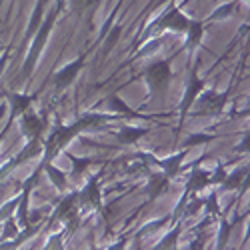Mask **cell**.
I'll return each mask as SVG.
<instances>
[{"label": "cell", "instance_id": "6da1fadb", "mask_svg": "<svg viewBox=\"0 0 250 250\" xmlns=\"http://www.w3.org/2000/svg\"><path fill=\"white\" fill-rule=\"evenodd\" d=\"M114 120V116H106V114H94V112H86V114H82L76 122H72L70 126H64L60 120H56V126L54 130L48 134V138H44L42 142V164L40 166H44L48 162H52L62 150H64V146L74 140L82 130L84 128H100L104 126L106 122Z\"/></svg>", "mask_w": 250, "mask_h": 250}, {"label": "cell", "instance_id": "7a4b0ae2", "mask_svg": "<svg viewBox=\"0 0 250 250\" xmlns=\"http://www.w3.org/2000/svg\"><path fill=\"white\" fill-rule=\"evenodd\" d=\"M62 8H64V0H56V6H54V8L48 12V16L42 20V24H40L38 30L34 32V38H30L32 44H30L28 56H26V60H24L22 76H20L22 80L30 78V74H32V70H34V66H36L40 54H42V50H44V46H46V40H48V36H50V30H52V26H54V22H56L58 14L62 12Z\"/></svg>", "mask_w": 250, "mask_h": 250}, {"label": "cell", "instance_id": "3957f363", "mask_svg": "<svg viewBox=\"0 0 250 250\" xmlns=\"http://www.w3.org/2000/svg\"><path fill=\"white\" fill-rule=\"evenodd\" d=\"M144 80L150 88L152 98H162L166 94L172 80V70H170V60H158L144 70Z\"/></svg>", "mask_w": 250, "mask_h": 250}, {"label": "cell", "instance_id": "277c9868", "mask_svg": "<svg viewBox=\"0 0 250 250\" xmlns=\"http://www.w3.org/2000/svg\"><path fill=\"white\" fill-rule=\"evenodd\" d=\"M228 96H230V88L224 90V92H216V90H204L196 96L194 104L190 112L198 114V116H214L220 114L228 102Z\"/></svg>", "mask_w": 250, "mask_h": 250}, {"label": "cell", "instance_id": "5b68a950", "mask_svg": "<svg viewBox=\"0 0 250 250\" xmlns=\"http://www.w3.org/2000/svg\"><path fill=\"white\" fill-rule=\"evenodd\" d=\"M62 220L70 230V234L78 228L80 224V214H78V192H70L66 196H62L56 204V210L52 214V222Z\"/></svg>", "mask_w": 250, "mask_h": 250}, {"label": "cell", "instance_id": "8992f818", "mask_svg": "<svg viewBox=\"0 0 250 250\" xmlns=\"http://www.w3.org/2000/svg\"><path fill=\"white\" fill-rule=\"evenodd\" d=\"M42 142H44L42 136H36V138L26 140V146L22 150H20L14 158H10L8 162H4L2 166H0V180H2L6 174H10L18 164H22V162H26V160H30V158H34V156H38L40 152H42Z\"/></svg>", "mask_w": 250, "mask_h": 250}, {"label": "cell", "instance_id": "52a82bcc", "mask_svg": "<svg viewBox=\"0 0 250 250\" xmlns=\"http://www.w3.org/2000/svg\"><path fill=\"white\" fill-rule=\"evenodd\" d=\"M188 24H190V18L184 16L182 10L172 4L160 18L154 20L152 28H154V30H176V32H186V30H188Z\"/></svg>", "mask_w": 250, "mask_h": 250}, {"label": "cell", "instance_id": "ba28073f", "mask_svg": "<svg viewBox=\"0 0 250 250\" xmlns=\"http://www.w3.org/2000/svg\"><path fill=\"white\" fill-rule=\"evenodd\" d=\"M202 88H204V80H202V78H198L196 70H192L190 80H188V86H186V90H184V94H182V100H180V106H178L180 126H182L184 118L188 116V112H190V108H192V104H194L196 96L202 92Z\"/></svg>", "mask_w": 250, "mask_h": 250}, {"label": "cell", "instance_id": "9c48e42d", "mask_svg": "<svg viewBox=\"0 0 250 250\" xmlns=\"http://www.w3.org/2000/svg\"><path fill=\"white\" fill-rule=\"evenodd\" d=\"M40 170H42V168H38L36 172H32L22 182V194H20V200H18V206H16V220H18V224L22 226V228H28L30 226V222H28V200H30L34 184H36V180L40 176Z\"/></svg>", "mask_w": 250, "mask_h": 250}, {"label": "cell", "instance_id": "30bf717a", "mask_svg": "<svg viewBox=\"0 0 250 250\" xmlns=\"http://www.w3.org/2000/svg\"><path fill=\"white\" fill-rule=\"evenodd\" d=\"M84 64H86V56H84V54H80L76 60L70 62V64L62 66V68L54 74V86H56V90H58V92L66 90V88L72 84V82L76 80L78 72L84 68Z\"/></svg>", "mask_w": 250, "mask_h": 250}, {"label": "cell", "instance_id": "8fae6325", "mask_svg": "<svg viewBox=\"0 0 250 250\" xmlns=\"http://www.w3.org/2000/svg\"><path fill=\"white\" fill-rule=\"evenodd\" d=\"M186 152H188V150L182 148V150H178L176 154L164 158V160H158V158H154V156H150V154H142V158L146 160V162H150V164H156L158 168L162 170V174H166L168 178H174V176L180 172V168H182V160L186 158Z\"/></svg>", "mask_w": 250, "mask_h": 250}, {"label": "cell", "instance_id": "7c38bea8", "mask_svg": "<svg viewBox=\"0 0 250 250\" xmlns=\"http://www.w3.org/2000/svg\"><path fill=\"white\" fill-rule=\"evenodd\" d=\"M4 98L8 100L10 104V118H8V124L4 126V130H10V124L22 114L26 112L32 102L36 100V96H30V94H18V92H10V90H4Z\"/></svg>", "mask_w": 250, "mask_h": 250}, {"label": "cell", "instance_id": "4fadbf2b", "mask_svg": "<svg viewBox=\"0 0 250 250\" xmlns=\"http://www.w3.org/2000/svg\"><path fill=\"white\" fill-rule=\"evenodd\" d=\"M78 204L82 208H92V210H100L102 208V192H100L98 176H92L84 188L78 192Z\"/></svg>", "mask_w": 250, "mask_h": 250}, {"label": "cell", "instance_id": "5bb4252c", "mask_svg": "<svg viewBox=\"0 0 250 250\" xmlns=\"http://www.w3.org/2000/svg\"><path fill=\"white\" fill-rule=\"evenodd\" d=\"M20 116H22L20 118V130H22L26 140L44 134V130H46V118L44 116H38V114L30 112V108L26 112H22Z\"/></svg>", "mask_w": 250, "mask_h": 250}, {"label": "cell", "instance_id": "9a60e30c", "mask_svg": "<svg viewBox=\"0 0 250 250\" xmlns=\"http://www.w3.org/2000/svg\"><path fill=\"white\" fill-rule=\"evenodd\" d=\"M206 186H210V172H206L202 168H198V166H194L192 168V174L188 178V182H186V192H194L198 194L200 190H204Z\"/></svg>", "mask_w": 250, "mask_h": 250}, {"label": "cell", "instance_id": "2e32d148", "mask_svg": "<svg viewBox=\"0 0 250 250\" xmlns=\"http://www.w3.org/2000/svg\"><path fill=\"white\" fill-rule=\"evenodd\" d=\"M202 34H204V22L202 20H190V24H188V30H186V42H184V48L188 50V52H194L200 44V40H202Z\"/></svg>", "mask_w": 250, "mask_h": 250}, {"label": "cell", "instance_id": "e0dca14e", "mask_svg": "<svg viewBox=\"0 0 250 250\" xmlns=\"http://www.w3.org/2000/svg\"><path fill=\"white\" fill-rule=\"evenodd\" d=\"M148 134V128H140V126H122L116 132V140L120 144H134L138 142L142 136Z\"/></svg>", "mask_w": 250, "mask_h": 250}, {"label": "cell", "instance_id": "ac0fdd59", "mask_svg": "<svg viewBox=\"0 0 250 250\" xmlns=\"http://www.w3.org/2000/svg\"><path fill=\"white\" fill-rule=\"evenodd\" d=\"M150 184L146 186V194L150 196V200H154V198H158L166 188H168V182H170V178L166 176V174H156V176H150Z\"/></svg>", "mask_w": 250, "mask_h": 250}, {"label": "cell", "instance_id": "d6986e66", "mask_svg": "<svg viewBox=\"0 0 250 250\" xmlns=\"http://www.w3.org/2000/svg\"><path fill=\"white\" fill-rule=\"evenodd\" d=\"M44 4L46 0H38L34 10H32V16H30V22H28V28H26V38L24 40H30L34 36V32L38 30V26L42 24V12H44Z\"/></svg>", "mask_w": 250, "mask_h": 250}, {"label": "cell", "instance_id": "ffe728a7", "mask_svg": "<svg viewBox=\"0 0 250 250\" xmlns=\"http://www.w3.org/2000/svg\"><path fill=\"white\" fill-rule=\"evenodd\" d=\"M108 104H110V108L114 110V112H118V114H124V116H132V118H144L146 120L148 116H144V114H138L136 110H132L126 102H124L120 96H116V94H112L110 98H108Z\"/></svg>", "mask_w": 250, "mask_h": 250}, {"label": "cell", "instance_id": "44dd1931", "mask_svg": "<svg viewBox=\"0 0 250 250\" xmlns=\"http://www.w3.org/2000/svg\"><path fill=\"white\" fill-rule=\"evenodd\" d=\"M244 176H248V168H246V166H242V168L234 170L232 174L226 172V176H224V180H222V188H224V190H234V188H238V186H242V182H246Z\"/></svg>", "mask_w": 250, "mask_h": 250}, {"label": "cell", "instance_id": "7402d4cb", "mask_svg": "<svg viewBox=\"0 0 250 250\" xmlns=\"http://www.w3.org/2000/svg\"><path fill=\"white\" fill-rule=\"evenodd\" d=\"M40 168H44V170H46L48 178L52 180V184L56 186V188H58L60 192H64V190H66V186H68L66 182H68V180H66V174H64V172L58 170L56 166H52L50 162H48V164H44V166H40Z\"/></svg>", "mask_w": 250, "mask_h": 250}, {"label": "cell", "instance_id": "603a6c76", "mask_svg": "<svg viewBox=\"0 0 250 250\" xmlns=\"http://www.w3.org/2000/svg\"><path fill=\"white\" fill-rule=\"evenodd\" d=\"M66 158L74 164V172H72V176H74V178H78L82 172H86V168L92 164V160H90V158H76V156H74V154H70V152H66Z\"/></svg>", "mask_w": 250, "mask_h": 250}, {"label": "cell", "instance_id": "cb8c5ba5", "mask_svg": "<svg viewBox=\"0 0 250 250\" xmlns=\"http://www.w3.org/2000/svg\"><path fill=\"white\" fill-rule=\"evenodd\" d=\"M178 236H180V224L178 226H174L172 228V230L168 232V234H166L154 248H174L176 246V240H178Z\"/></svg>", "mask_w": 250, "mask_h": 250}, {"label": "cell", "instance_id": "d4e9b609", "mask_svg": "<svg viewBox=\"0 0 250 250\" xmlns=\"http://www.w3.org/2000/svg\"><path fill=\"white\" fill-rule=\"evenodd\" d=\"M120 34H122V26L120 24H116V26H112V30H110V34L106 36V40H104V54H108L112 48H114V44L118 42V38H120Z\"/></svg>", "mask_w": 250, "mask_h": 250}, {"label": "cell", "instance_id": "484cf974", "mask_svg": "<svg viewBox=\"0 0 250 250\" xmlns=\"http://www.w3.org/2000/svg\"><path fill=\"white\" fill-rule=\"evenodd\" d=\"M18 200H20V196H16V198H12V200H8L6 204L0 206V222H4L6 218H10V216L14 214L16 206H18Z\"/></svg>", "mask_w": 250, "mask_h": 250}, {"label": "cell", "instance_id": "4316f807", "mask_svg": "<svg viewBox=\"0 0 250 250\" xmlns=\"http://www.w3.org/2000/svg\"><path fill=\"white\" fill-rule=\"evenodd\" d=\"M234 10H236V2H228V4L220 6L216 12H212L208 20H222V18H226V16H230Z\"/></svg>", "mask_w": 250, "mask_h": 250}, {"label": "cell", "instance_id": "83f0119b", "mask_svg": "<svg viewBox=\"0 0 250 250\" xmlns=\"http://www.w3.org/2000/svg\"><path fill=\"white\" fill-rule=\"evenodd\" d=\"M230 228H232V226H230V222L220 216V238H218V248H224V244H226L228 236H230Z\"/></svg>", "mask_w": 250, "mask_h": 250}, {"label": "cell", "instance_id": "f1b7e54d", "mask_svg": "<svg viewBox=\"0 0 250 250\" xmlns=\"http://www.w3.org/2000/svg\"><path fill=\"white\" fill-rule=\"evenodd\" d=\"M214 140V134H192L190 138H186L184 142V148H190L194 144H202V142H210Z\"/></svg>", "mask_w": 250, "mask_h": 250}, {"label": "cell", "instance_id": "f546056e", "mask_svg": "<svg viewBox=\"0 0 250 250\" xmlns=\"http://www.w3.org/2000/svg\"><path fill=\"white\" fill-rule=\"evenodd\" d=\"M98 2L100 0H70V4H72L76 14H82L88 6H98Z\"/></svg>", "mask_w": 250, "mask_h": 250}, {"label": "cell", "instance_id": "4dcf8cb0", "mask_svg": "<svg viewBox=\"0 0 250 250\" xmlns=\"http://www.w3.org/2000/svg\"><path fill=\"white\" fill-rule=\"evenodd\" d=\"M204 206H206V212H208V214H216V216H222V214H220V210H218V206H216V194L208 196V198L204 200Z\"/></svg>", "mask_w": 250, "mask_h": 250}, {"label": "cell", "instance_id": "1f68e13d", "mask_svg": "<svg viewBox=\"0 0 250 250\" xmlns=\"http://www.w3.org/2000/svg\"><path fill=\"white\" fill-rule=\"evenodd\" d=\"M16 234H18V230H16V222H14V218L10 216V218H6V226H4L2 240H4V238H12V236H16Z\"/></svg>", "mask_w": 250, "mask_h": 250}, {"label": "cell", "instance_id": "d6a6232c", "mask_svg": "<svg viewBox=\"0 0 250 250\" xmlns=\"http://www.w3.org/2000/svg\"><path fill=\"white\" fill-rule=\"evenodd\" d=\"M224 176H226V168L224 166H216V172L210 174V184H220L224 180Z\"/></svg>", "mask_w": 250, "mask_h": 250}, {"label": "cell", "instance_id": "836d02e7", "mask_svg": "<svg viewBox=\"0 0 250 250\" xmlns=\"http://www.w3.org/2000/svg\"><path fill=\"white\" fill-rule=\"evenodd\" d=\"M248 148H250V134L246 132V136L242 138V142L238 144V146H236L234 150H236V152H248Z\"/></svg>", "mask_w": 250, "mask_h": 250}, {"label": "cell", "instance_id": "e575fe53", "mask_svg": "<svg viewBox=\"0 0 250 250\" xmlns=\"http://www.w3.org/2000/svg\"><path fill=\"white\" fill-rule=\"evenodd\" d=\"M8 50H6V54L2 56V58H0V74H2V70H4V66H6V60H8Z\"/></svg>", "mask_w": 250, "mask_h": 250}, {"label": "cell", "instance_id": "d590c367", "mask_svg": "<svg viewBox=\"0 0 250 250\" xmlns=\"http://www.w3.org/2000/svg\"><path fill=\"white\" fill-rule=\"evenodd\" d=\"M164 2H170V0H156V4H164Z\"/></svg>", "mask_w": 250, "mask_h": 250}, {"label": "cell", "instance_id": "8d00e7d4", "mask_svg": "<svg viewBox=\"0 0 250 250\" xmlns=\"http://www.w3.org/2000/svg\"><path fill=\"white\" fill-rule=\"evenodd\" d=\"M0 52H2V46H0Z\"/></svg>", "mask_w": 250, "mask_h": 250}, {"label": "cell", "instance_id": "74e56055", "mask_svg": "<svg viewBox=\"0 0 250 250\" xmlns=\"http://www.w3.org/2000/svg\"><path fill=\"white\" fill-rule=\"evenodd\" d=\"M0 2H2V0H0Z\"/></svg>", "mask_w": 250, "mask_h": 250}]
</instances>
